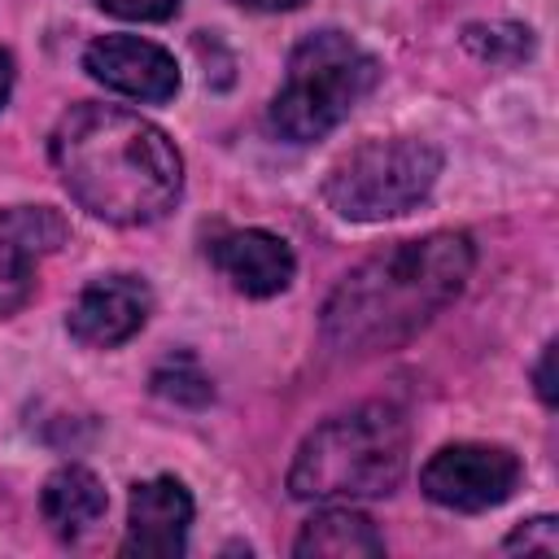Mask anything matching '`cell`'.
<instances>
[{
  "instance_id": "5b68a950",
  "label": "cell",
  "mask_w": 559,
  "mask_h": 559,
  "mask_svg": "<svg viewBox=\"0 0 559 559\" xmlns=\"http://www.w3.org/2000/svg\"><path fill=\"white\" fill-rule=\"evenodd\" d=\"M441 175V153L428 140H371L341 157L323 179V201L349 223H380L415 210Z\"/></svg>"
},
{
  "instance_id": "52a82bcc",
  "label": "cell",
  "mask_w": 559,
  "mask_h": 559,
  "mask_svg": "<svg viewBox=\"0 0 559 559\" xmlns=\"http://www.w3.org/2000/svg\"><path fill=\"white\" fill-rule=\"evenodd\" d=\"M70 240V223L48 205L0 210V319L17 314L35 297L39 262Z\"/></svg>"
},
{
  "instance_id": "30bf717a",
  "label": "cell",
  "mask_w": 559,
  "mask_h": 559,
  "mask_svg": "<svg viewBox=\"0 0 559 559\" xmlns=\"http://www.w3.org/2000/svg\"><path fill=\"white\" fill-rule=\"evenodd\" d=\"M153 310V293L140 275H100L92 280L66 314V328L87 349H114L131 341Z\"/></svg>"
},
{
  "instance_id": "d6986e66",
  "label": "cell",
  "mask_w": 559,
  "mask_h": 559,
  "mask_svg": "<svg viewBox=\"0 0 559 559\" xmlns=\"http://www.w3.org/2000/svg\"><path fill=\"white\" fill-rule=\"evenodd\" d=\"M245 9H258V13H284V9H297L301 0H236Z\"/></svg>"
},
{
  "instance_id": "9c48e42d",
  "label": "cell",
  "mask_w": 559,
  "mask_h": 559,
  "mask_svg": "<svg viewBox=\"0 0 559 559\" xmlns=\"http://www.w3.org/2000/svg\"><path fill=\"white\" fill-rule=\"evenodd\" d=\"M192 498L175 476H153L131 485L127 502V537L118 555L127 559H175L188 550Z\"/></svg>"
},
{
  "instance_id": "8992f818",
  "label": "cell",
  "mask_w": 559,
  "mask_h": 559,
  "mask_svg": "<svg viewBox=\"0 0 559 559\" xmlns=\"http://www.w3.org/2000/svg\"><path fill=\"white\" fill-rule=\"evenodd\" d=\"M520 476L524 467L507 445L454 441V445H441L424 463L419 489L437 507H450V511H489L515 493Z\"/></svg>"
},
{
  "instance_id": "ffe728a7",
  "label": "cell",
  "mask_w": 559,
  "mask_h": 559,
  "mask_svg": "<svg viewBox=\"0 0 559 559\" xmlns=\"http://www.w3.org/2000/svg\"><path fill=\"white\" fill-rule=\"evenodd\" d=\"M9 92H13V57H9L4 48H0V109H4Z\"/></svg>"
},
{
  "instance_id": "5bb4252c",
  "label": "cell",
  "mask_w": 559,
  "mask_h": 559,
  "mask_svg": "<svg viewBox=\"0 0 559 559\" xmlns=\"http://www.w3.org/2000/svg\"><path fill=\"white\" fill-rule=\"evenodd\" d=\"M467 52L493 66H520L533 52V31L520 22H489V26H467L463 31Z\"/></svg>"
},
{
  "instance_id": "277c9868",
  "label": "cell",
  "mask_w": 559,
  "mask_h": 559,
  "mask_svg": "<svg viewBox=\"0 0 559 559\" xmlns=\"http://www.w3.org/2000/svg\"><path fill=\"white\" fill-rule=\"evenodd\" d=\"M376 83L380 61L358 39H349L345 31H314L293 48L284 87L275 92L266 122L288 144L323 140Z\"/></svg>"
},
{
  "instance_id": "3957f363",
  "label": "cell",
  "mask_w": 559,
  "mask_h": 559,
  "mask_svg": "<svg viewBox=\"0 0 559 559\" xmlns=\"http://www.w3.org/2000/svg\"><path fill=\"white\" fill-rule=\"evenodd\" d=\"M411 424L393 402H362L323 419L293 454L288 493L301 502L384 498L406 476Z\"/></svg>"
},
{
  "instance_id": "e0dca14e",
  "label": "cell",
  "mask_w": 559,
  "mask_h": 559,
  "mask_svg": "<svg viewBox=\"0 0 559 559\" xmlns=\"http://www.w3.org/2000/svg\"><path fill=\"white\" fill-rule=\"evenodd\" d=\"M96 4L127 22H166L179 13V0H96Z\"/></svg>"
},
{
  "instance_id": "2e32d148",
  "label": "cell",
  "mask_w": 559,
  "mask_h": 559,
  "mask_svg": "<svg viewBox=\"0 0 559 559\" xmlns=\"http://www.w3.org/2000/svg\"><path fill=\"white\" fill-rule=\"evenodd\" d=\"M502 550H542V555H559V520H555V515L524 520V524L502 542Z\"/></svg>"
},
{
  "instance_id": "4fadbf2b",
  "label": "cell",
  "mask_w": 559,
  "mask_h": 559,
  "mask_svg": "<svg viewBox=\"0 0 559 559\" xmlns=\"http://www.w3.org/2000/svg\"><path fill=\"white\" fill-rule=\"evenodd\" d=\"M293 555L301 559H358V555H384V537L376 524L354 507H323L306 520V528L293 542Z\"/></svg>"
},
{
  "instance_id": "9a60e30c",
  "label": "cell",
  "mask_w": 559,
  "mask_h": 559,
  "mask_svg": "<svg viewBox=\"0 0 559 559\" xmlns=\"http://www.w3.org/2000/svg\"><path fill=\"white\" fill-rule=\"evenodd\" d=\"M153 389H157L162 397L179 402V406H205V402L214 397L210 376L197 367L192 354H175V358H166V362L153 371Z\"/></svg>"
},
{
  "instance_id": "6da1fadb",
  "label": "cell",
  "mask_w": 559,
  "mask_h": 559,
  "mask_svg": "<svg viewBox=\"0 0 559 559\" xmlns=\"http://www.w3.org/2000/svg\"><path fill=\"white\" fill-rule=\"evenodd\" d=\"M48 157L66 192L96 218L144 227L175 210L183 192V157L175 140L118 105H74L48 135Z\"/></svg>"
},
{
  "instance_id": "8fae6325",
  "label": "cell",
  "mask_w": 559,
  "mask_h": 559,
  "mask_svg": "<svg viewBox=\"0 0 559 559\" xmlns=\"http://www.w3.org/2000/svg\"><path fill=\"white\" fill-rule=\"evenodd\" d=\"M210 258L223 271V280L245 297H275L293 284V271H297L288 240L275 231H262V227L218 236L210 245Z\"/></svg>"
},
{
  "instance_id": "7a4b0ae2",
  "label": "cell",
  "mask_w": 559,
  "mask_h": 559,
  "mask_svg": "<svg viewBox=\"0 0 559 559\" xmlns=\"http://www.w3.org/2000/svg\"><path fill=\"white\" fill-rule=\"evenodd\" d=\"M472 236L432 231L397 240L354 266L323 301V341L341 354H384L419 336L467 284Z\"/></svg>"
},
{
  "instance_id": "ba28073f",
  "label": "cell",
  "mask_w": 559,
  "mask_h": 559,
  "mask_svg": "<svg viewBox=\"0 0 559 559\" xmlns=\"http://www.w3.org/2000/svg\"><path fill=\"white\" fill-rule=\"evenodd\" d=\"M83 70L105 83L109 92H122L131 100H170L179 92V66L175 57L140 35H100L83 52Z\"/></svg>"
},
{
  "instance_id": "ac0fdd59",
  "label": "cell",
  "mask_w": 559,
  "mask_h": 559,
  "mask_svg": "<svg viewBox=\"0 0 559 559\" xmlns=\"http://www.w3.org/2000/svg\"><path fill=\"white\" fill-rule=\"evenodd\" d=\"M533 384H537V397H542L546 406H555V341L542 349V362H537V371H533Z\"/></svg>"
},
{
  "instance_id": "7c38bea8",
  "label": "cell",
  "mask_w": 559,
  "mask_h": 559,
  "mask_svg": "<svg viewBox=\"0 0 559 559\" xmlns=\"http://www.w3.org/2000/svg\"><path fill=\"white\" fill-rule=\"evenodd\" d=\"M105 485L96 480V472L79 467V463H66L57 467L48 480H44V493H39V511L48 520V528L61 537V542H74L83 537L100 515H105Z\"/></svg>"
}]
</instances>
